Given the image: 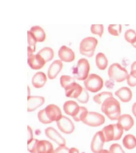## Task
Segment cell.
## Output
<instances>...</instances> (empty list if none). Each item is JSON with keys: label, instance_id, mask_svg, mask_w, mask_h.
Wrapping results in <instances>:
<instances>
[{"label": "cell", "instance_id": "cell-3", "mask_svg": "<svg viewBox=\"0 0 136 153\" xmlns=\"http://www.w3.org/2000/svg\"><path fill=\"white\" fill-rule=\"evenodd\" d=\"M123 129L118 123L106 126L103 128L106 142L117 141L121 138L123 133Z\"/></svg>", "mask_w": 136, "mask_h": 153}, {"label": "cell", "instance_id": "cell-44", "mask_svg": "<svg viewBox=\"0 0 136 153\" xmlns=\"http://www.w3.org/2000/svg\"><path fill=\"white\" fill-rule=\"evenodd\" d=\"M131 45H132V46H133L134 48L136 49V40L134 42L132 43V44H131Z\"/></svg>", "mask_w": 136, "mask_h": 153}, {"label": "cell", "instance_id": "cell-35", "mask_svg": "<svg viewBox=\"0 0 136 153\" xmlns=\"http://www.w3.org/2000/svg\"><path fill=\"white\" fill-rule=\"evenodd\" d=\"M39 140L33 139L29 143H28V150L30 153H37V146Z\"/></svg>", "mask_w": 136, "mask_h": 153}, {"label": "cell", "instance_id": "cell-21", "mask_svg": "<svg viewBox=\"0 0 136 153\" xmlns=\"http://www.w3.org/2000/svg\"><path fill=\"white\" fill-rule=\"evenodd\" d=\"M53 146L52 143L46 140H39L37 146V153H54Z\"/></svg>", "mask_w": 136, "mask_h": 153}, {"label": "cell", "instance_id": "cell-5", "mask_svg": "<svg viewBox=\"0 0 136 153\" xmlns=\"http://www.w3.org/2000/svg\"><path fill=\"white\" fill-rule=\"evenodd\" d=\"M108 74L109 79L120 82L126 80L129 74L126 68L119 63H114L109 68Z\"/></svg>", "mask_w": 136, "mask_h": 153}, {"label": "cell", "instance_id": "cell-6", "mask_svg": "<svg viewBox=\"0 0 136 153\" xmlns=\"http://www.w3.org/2000/svg\"><path fill=\"white\" fill-rule=\"evenodd\" d=\"M98 43V41L95 37L89 36L83 38L80 43V53L87 57H92Z\"/></svg>", "mask_w": 136, "mask_h": 153}, {"label": "cell", "instance_id": "cell-20", "mask_svg": "<svg viewBox=\"0 0 136 153\" xmlns=\"http://www.w3.org/2000/svg\"><path fill=\"white\" fill-rule=\"evenodd\" d=\"M46 74L39 71L34 74L32 80V85L36 88H40L43 87L47 81Z\"/></svg>", "mask_w": 136, "mask_h": 153}, {"label": "cell", "instance_id": "cell-24", "mask_svg": "<svg viewBox=\"0 0 136 153\" xmlns=\"http://www.w3.org/2000/svg\"><path fill=\"white\" fill-rule=\"evenodd\" d=\"M122 143L125 148L131 150L136 147V137L131 134L126 135L123 139Z\"/></svg>", "mask_w": 136, "mask_h": 153}, {"label": "cell", "instance_id": "cell-9", "mask_svg": "<svg viewBox=\"0 0 136 153\" xmlns=\"http://www.w3.org/2000/svg\"><path fill=\"white\" fill-rule=\"evenodd\" d=\"M106 142L103 134L102 131L96 132L92 140L91 144V149L94 153H98L103 149Z\"/></svg>", "mask_w": 136, "mask_h": 153}, {"label": "cell", "instance_id": "cell-1", "mask_svg": "<svg viewBox=\"0 0 136 153\" xmlns=\"http://www.w3.org/2000/svg\"><path fill=\"white\" fill-rule=\"evenodd\" d=\"M62 116L59 108L54 104L48 105L38 114L39 121L44 124H50L54 121L56 122Z\"/></svg>", "mask_w": 136, "mask_h": 153}, {"label": "cell", "instance_id": "cell-29", "mask_svg": "<svg viewBox=\"0 0 136 153\" xmlns=\"http://www.w3.org/2000/svg\"><path fill=\"white\" fill-rule=\"evenodd\" d=\"M124 38L125 40L132 44L136 40V32L132 29L126 30L124 33Z\"/></svg>", "mask_w": 136, "mask_h": 153}, {"label": "cell", "instance_id": "cell-32", "mask_svg": "<svg viewBox=\"0 0 136 153\" xmlns=\"http://www.w3.org/2000/svg\"><path fill=\"white\" fill-rule=\"evenodd\" d=\"M28 48L30 49L33 52L36 50V44L37 42L36 39L33 36V34L30 31H28Z\"/></svg>", "mask_w": 136, "mask_h": 153}, {"label": "cell", "instance_id": "cell-28", "mask_svg": "<svg viewBox=\"0 0 136 153\" xmlns=\"http://www.w3.org/2000/svg\"><path fill=\"white\" fill-rule=\"evenodd\" d=\"M88 111L86 108L83 106H80L79 110L77 114L72 118L76 122H82L86 117L88 113Z\"/></svg>", "mask_w": 136, "mask_h": 153}, {"label": "cell", "instance_id": "cell-38", "mask_svg": "<svg viewBox=\"0 0 136 153\" xmlns=\"http://www.w3.org/2000/svg\"><path fill=\"white\" fill-rule=\"evenodd\" d=\"M114 80L109 79L106 81L105 82V85L106 88L108 89H111L114 88Z\"/></svg>", "mask_w": 136, "mask_h": 153}, {"label": "cell", "instance_id": "cell-10", "mask_svg": "<svg viewBox=\"0 0 136 153\" xmlns=\"http://www.w3.org/2000/svg\"><path fill=\"white\" fill-rule=\"evenodd\" d=\"M57 126L59 130L65 134L72 133L75 129V126L72 121L65 116H62L56 122Z\"/></svg>", "mask_w": 136, "mask_h": 153}, {"label": "cell", "instance_id": "cell-12", "mask_svg": "<svg viewBox=\"0 0 136 153\" xmlns=\"http://www.w3.org/2000/svg\"><path fill=\"white\" fill-rule=\"evenodd\" d=\"M45 99L43 97L37 96H29L27 99V111L33 112L43 105Z\"/></svg>", "mask_w": 136, "mask_h": 153}, {"label": "cell", "instance_id": "cell-16", "mask_svg": "<svg viewBox=\"0 0 136 153\" xmlns=\"http://www.w3.org/2000/svg\"><path fill=\"white\" fill-rule=\"evenodd\" d=\"M115 95L123 102H128L131 101L132 97V93L129 87H123L119 88L115 92Z\"/></svg>", "mask_w": 136, "mask_h": 153}, {"label": "cell", "instance_id": "cell-26", "mask_svg": "<svg viewBox=\"0 0 136 153\" xmlns=\"http://www.w3.org/2000/svg\"><path fill=\"white\" fill-rule=\"evenodd\" d=\"M113 97V94L110 92L103 91L96 94L93 97V100L96 103L102 105L106 99Z\"/></svg>", "mask_w": 136, "mask_h": 153}, {"label": "cell", "instance_id": "cell-7", "mask_svg": "<svg viewBox=\"0 0 136 153\" xmlns=\"http://www.w3.org/2000/svg\"><path fill=\"white\" fill-rule=\"evenodd\" d=\"M84 85L87 91L95 93L100 91L103 87L104 82L102 77L95 74H89L84 81Z\"/></svg>", "mask_w": 136, "mask_h": 153}, {"label": "cell", "instance_id": "cell-41", "mask_svg": "<svg viewBox=\"0 0 136 153\" xmlns=\"http://www.w3.org/2000/svg\"><path fill=\"white\" fill-rule=\"evenodd\" d=\"M131 71H136V61H134L131 64Z\"/></svg>", "mask_w": 136, "mask_h": 153}, {"label": "cell", "instance_id": "cell-2", "mask_svg": "<svg viewBox=\"0 0 136 153\" xmlns=\"http://www.w3.org/2000/svg\"><path fill=\"white\" fill-rule=\"evenodd\" d=\"M102 112L110 120H117L121 116V108L120 103L112 97L106 99L101 105Z\"/></svg>", "mask_w": 136, "mask_h": 153}, {"label": "cell", "instance_id": "cell-22", "mask_svg": "<svg viewBox=\"0 0 136 153\" xmlns=\"http://www.w3.org/2000/svg\"><path fill=\"white\" fill-rule=\"evenodd\" d=\"M30 31L33 34L36 41L43 42L46 39V34L42 27L39 26H33Z\"/></svg>", "mask_w": 136, "mask_h": 153}, {"label": "cell", "instance_id": "cell-36", "mask_svg": "<svg viewBox=\"0 0 136 153\" xmlns=\"http://www.w3.org/2000/svg\"><path fill=\"white\" fill-rule=\"evenodd\" d=\"M109 151L110 153H125L121 146L117 143H113L110 146Z\"/></svg>", "mask_w": 136, "mask_h": 153}, {"label": "cell", "instance_id": "cell-31", "mask_svg": "<svg viewBox=\"0 0 136 153\" xmlns=\"http://www.w3.org/2000/svg\"><path fill=\"white\" fill-rule=\"evenodd\" d=\"M75 82H76L75 79L69 75H63L60 78L61 85L64 89L69 85Z\"/></svg>", "mask_w": 136, "mask_h": 153}, {"label": "cell", "instance_id": "cell-19", "mask_svg": "<svg viewBox=\"0 0 136 153\" xmlns=\"http://www.w3.org/2000/svg\"><path fill=\"white\" fill-rule=\"evenodd\" d=\"M80 106L78 104L73 100L65 102L63 105L64 112L68 115L74 117L76 115L79 110Z\"/></svg>", "mask_w": 136, "mask_h": 153}, {"label": "cell", "instance_id": "cell-4", "mask_svg": "<svg viewBox=\"0 0 136 153\" xmlns=\"http://www.w3.org/2000/svg\"><path fill=\"white\" fill-rule=\"evenodd\" d=\"M90 66L89 61L85 58L79 60L77 64L72 68L74 77L80 81H84L89 75Z\"/></svg>", "mask_w": 136, "mask_h": 153}, {"label": "cell", "instance_id": "cell-25", "mask_svg": "<svg viewBox=\"0 0 136 153\" xmlns=\"http://www.w3.org/2000/svg\"><path fill=\"white\" fill-rule=\"evenodd\" d=\"M37 54L40 55L45 59L46 62H49L54 57V52L51 48L46 47L43 48L38 52Z\"/></svg>", "mask_w": 136, "mask_h": 153}, {"label": "cell", "instance_id": "cell-14", "mask_svg": "<svg viewBox=\"0 0 136 153\" xmlns=\"http://www.w3.org/2000/svg\"><path fill=\"white\" fill-rule=\"evenodd\" d=\"M46 62L40 55L37 53L28 55V63L32 69L38 70L42 68Z\"/></svg>", "mask_w": 136, "mask_h": 153}, {"label": "cell", "instance_id": "cell-39", "mask_svg": "<svg viewBox=\"0 0 136 153\" xmlns=\"http://www.w3.org/2000/svg\"><path fill=\"white\" fill-rule=\"evenodd\" d=\"M27 130H28V140L27 143H29L33 139V130L30 127H27Z\"/></svg>", "mask_w": 136, "mask_h": 153}, {"label": "cell", "instance_id": "cell-37", "mask_svg": "<svg viewBox=\"0 0 136 153\" xmlns=\"http://www.w3.org/2000/svg\"><path fill=\"white\" fill-rule=\"evenodd\" d=\"M54 153H70V149L65 146H59L55 149Z\"/></svg>", "mask_w": 136, "mask_h": 153}, {"label": "cell", "instance_id": "cell-40", "mask_svg": "<svg viewBox=\"0 0 136 153\" xmlns=\"http://www.w3.org/2000/svg\"><path fill=\"white\" fill-rule=\"evenodd\" d=\"M132 113L135 117L136 118V102L133 104L132 108Z\"/></svg>", "mask_w": 136, "mask_h": 153}, {"label": "cell", "instance_id": "cell-8", "mask_svg": "<svg viewBox=\"0 0 136 153\" xmlns=\"http://www.w3.org/2000/svg\"><path fill=\"white\" fill-rule=\"evenodd\" d=\"M105 121V117L101 114L95 112H89L82 122L88 126L95 127L102 125Z\"/></svg>", "mask_w": 136, "mask_h": 153}, {"label": "cell", "instance_id": "cell-15", "mask_svg": "<svg viewBox=\"0 0 136 153\" xmlns=\"http://www.w3.org/2000/svg\"><path fill=\"white\" fill-rule=\"evenodd\" d=\"M58 56L61 60L66 62H72L75 59L74 52L70 48L63 45L58 51Z\"/></svg>", "mask_w": 136, "mask_h": 153}, {"label": "cell", "instance_id": "cell-23", "mask_svg": "<svg viewBox=\"0 0 136 153\" xmlns=\"http://www.w3.org/2000/svg\"><path fill=\"white\" fill-rule=\"evenodd\" d=\"M95 63L99 69L104 70L108 66V59L103 53L99 52L95 57Z\"/></svg>", "mask_w": 136, "mask_h": 153}, {"label": "cell", "instance_id": "cell-27", "mask_svg": "<svg viewBox=\"0 0 136 153\" xmlns=\"http://www.w3.org/2000/svg\"><path fill=\"white\" fill-rule=\"evenodd\" d=\"M122 26L120 24L113 25L111 24L109 25L108 31L111 35L114 36H118L120 35L122 32Z\"/></svg>", "mask_w": 136, "mask_h": 153}, {"label": "cell", "instance_id": "cell-17", "mask_svg": "<svg viewBox=\"0 0 136 153\" xmlns=\"http://www.w3.org/2000/svg\"><path fill=\"white\" fill-rule=\"evenodd\" d=\"M63 63L59 60H56L50 65L48 71V76L50 79L55 78L63 68Z\"/></svg>", "mask_w": 136, "mask_h": 153}, {"label": "cell", "instance_id": "cell-42", "mask_svg": "<svg viewBox=\"0 0 136 153\" xmlns=\"http://www.w3.org/2000/svg\"><path fill=\"white\" fill-rule=\"evenodd\" d=\"M70 153H79V151L77 148H72L70 149Z\"/></svg>", "mask_w": 136, "mask_h": 153}, {"label": "cell", "instance_id": "cell-43", "mask_svg": "<svg viewBox=\"0 0 136 153\" xmlns=\"http://www.w3.org/2000/svg\"><path fill=\"white\" fill-rule=\"evenodd\" d=\"M98 153H110L109 150H107V149H103L100 151Z\"/></svg>", "mask_w": 136, "mask_h": 153}, {"label": "cell", "instance_id": "cell-34", "mask_svg": "<svg viewBox=\"0 0 136 153\" xmlns=\"http://www.w3.org/2000/svg\"><path fill=\"white\" fill-rule=\"evenodd\" d=\"M76 99L81 103L85 104L88 102L89 99V94L85 88H83V91L80 95Z\"/></svg>", "mask_w": 136, "mask_h": 153}, {"label": "cell", "instance_id": "cell-30", "mask_svg": "<svg viewBox=\"0 0 136 153\" xmlns=\"http://www.w3.org/2000/svg\"><path fill=\"white\" fill-rule=\"evenodd\" d=\"M90 30L93 34L97 35L101 38L104 33V27L101 24H94L91 25Z\"/></svg>", "mask_w": 136, "mask_h": 153}, {"label": "cell", "instance_id": "cell-18", "mask_svg": "<svg viewBox=\"0 0 136 153\" xmlns=\"http://www.w3.org/2000/svg\"><path fill=\"white\" fill-rule=\"evenodd\" d=\"M117 120L118 124L126 131L129 130L134 125V120L130 114L121 115Z\"/></svg>", "mask_w": 136, "mask_h": 153}, {"label": "cell", "instance_id": "cell-11", "mask_svg": "<svg viewBox=\"0 0 136 153\" xmlns=\"http://www.w3.org/2000/svg\"><path fill=\"white\" fill-rule=\"evenodd\" d=\"M46 135L59 146H65V140L60 134L52 127L47 128L45 130Z\"/></svg>", "mask_w": 136, "mask_h": 153}, {"label": "cell", "instance_id": "cell-13", "mask_svg": "<svg viewBox=\"0 0 136 153\" xmlns=\"http://www.w3.org/2000/svg\"><path fill=\"white\" fill-rule=\"evenodd\" d=\"M83 88L76 82L71 83L65 88V94L68 98L77 99L83 91Z\"/></svg>", "mask_w": 136, "mask_h": 153}, {"label": "cell", "instance_id": "cell-33", "mask_svg": "<svg viewBox=\"0 0 136 153\" xmlns=\"http://www.w3.org/2000/svg\"><path fill=\"white\" fill-rule=\"evenodd\" d=\"M128 85L130 87H135L136 86V71H131L130 74L126 79Z\"/></svg>", "mask_w": 136, "mask_h": 153}]
</instances>
